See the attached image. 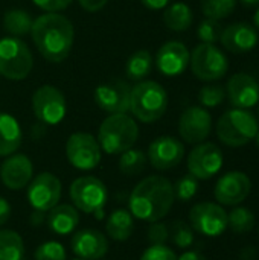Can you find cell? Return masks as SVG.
<instances>
[{"label":"cell","instance_id":"26","mask_svg":"<svg viewBox=\"0 0 259 260\" xmlns=\"http://www.w3.org/2000/svg\"><path fill=\"white\" fill-rule=\"evenodd\" d=\"M194 21V14L192 9L182 2L168 5L165 12H163V23L168 29L174 32H183L191 27Z\"/></svg>","mask_w":259,"mask_h":260},{"label":"cell","instance_id":"38","mask_svg":"<svg viewBox=\"0 0 259 260\" xmlns=\"http://www.w3.org/2000/svg\"><path fill=\"white\" fill-rule=\"evenodd\" d=\"M147 239L151 245H165V242L169 239L168 225L160 221L151 222V225L147 230Z\"/></svg>","mask_w":259,"mask_h":260},{"label":"cell","instance_id":"20","mask_svg":"<svg viewBox=\"0 0 259 260\" xmlns=\"http://www.w3.org/2000/svg\"><path fill=\"white\" fill-rule=\"evenodd\" d=\"M226 93L234 108L249 110L259 102L258 81L247 73H235L229 78Z\"/></svg>","mask_w":259,"mask_h":260},{"label":"cell","instance_id":"45","mask_svg":"<svg viewBox=\"0 0 259 260\" xmlns=\"http://www.w3.org/2000/svg\"><path fill=\"white\" fill-rule=\"evenodd\" d=\"M243 5H246V6H256L259 5V0H240Z\"/></svg>","mask_w":259,"mask_h":260},{"label":"cell","instance_id":"21","mask_svg":"<svg viewBox=\"0 0 259 260\" xmlns=\"http://www.w3.org/2000/svg\"><path fill=\"white\" fill-rule=\"evenodd\" d=\"M70 247L78 259L99 260L108 251V239L99 230L84 229L72 236Z\"/></svg>","mask_w":259,"mask_h":260},{"label":"cell","instance_id":"28","mask_svg":"<svg viewBox=\"0 0 259 260\" xmlns=\"http://www.w3.org/2000/svg\"><path fill=\"white\" fill-rule=\"evenodd\" d=\"M153 56L148 50L140 49L134 52L125 62V75L131 81H143L153 69Z\"/></svg>","mask_w":259,"mask_h":260},{"label":"cell","instance_id":"41","mask_svg":"<svg viewBox=\"0 0 259 260\" xmlns=\"http://www.w3.org/2000/svg\"><path fill=\"white\" fill-rule=\"evenodd\" d=\"M79 3V6L87 11V12H98L99 9H102L108 0H76Z\"/></svg>","mask_w":259,"mask_h":260},{"label":"cell","instance_id":"8","mask_svg":"<svg viewBox=\"0 0 259 260\" xmlns=\"http://www.w3.org/2000/svg\"><path fill=\"white\" fill-rule=\"evenodd\" d=\"M189 66L192 73L206 82L218 81L226 76L229 70L227 56L215 44L200 43L191 53Z\"/></svg>","mask_w":259,"mask_h":260},{"label":"cell","instance_id":"18","mask_svg":"<svg viewBox=\"0 0 259 260\" xmlns=\"http://www.w3.org/2000/svg\"><path fill=\"white\" fill-rule=\"evenodd\" d=\"M34 178V165L24 154H11L0 166V181L9 190L27 187Z\"/></svg>","mask_w":259,"mask_h":260},{"label":"cell","instance_id":"44","mask_svg":"<svg viewBox=\"0 0 259 260\" xmlns=\"http://www.w3.org/2000/svg\"><path fill=\"white\" fill-rule=\"evenodd\" d=\"M177 260H206V257L198 251H186L180 257H177Z\"/></svg>","mask_w":259,"mask_h":260},{"label":"cell","instance_id":"10","mask_svg":"<svg viewBox=\"0 0 259 260\" xmlns=\"http://www.w3.org/2000/svg\"><path fill=\"white\" fill-rule=\"evenodd\" d=\"M66 157L69 163L79 171H92L95 169L102 158V149L95 139L89 133H73L66 142Z\"/></svg>","mask_w":259,"mask_h":260},{"label":"cell","instance_id":"5","mask_svg":"<svg viewBox=\"0 0 259 260\" xmlns=\"http://www.w3.org/2000/svg\"><path fill=\"white\" fill-rule=\"evenodd\" d=\"M258 119L247 110L234 108L218 119L217 136L221 143L231 148H241L250 143L258 134Z\"/></svg>","mask_w":259,"mask_h":260},{"label":"cell","instance_id":"19","mask_svg":"<svg viewBox=\"0 0 259 260\" xmlns=\"http://www.w3.org/2000/svg\"><path fill=\"white\" fill-rule=\"evenodd\" d=\"M191 53L180 41L165 43L156 53V67L165 76H180L189 66Z\"/></svg>","mask_w":259,"mask_h":260},{"label":"cell","instance_id":"24","mask_svg":"<svg viewBox=\"0 0 259 260\" xmlns=\"http://www.w3.org/2000/svg\"><path fill=\"white\" fill-rule=\"evenodd\" d=\"M21 140L23 133L18 120L8 113H0V157L15 154L21 146Z\"/></svg>","mask_w":259,"mask_h":260},{"label":"cell","instance_id":"42","mask_svg":"<svg viewBox=\"0 0 259 260\" xmlns=\"http://www.w3.org/2000/svg\"><path fill=\"white\" fill-rule=\"evenodd\" d=\"M9 218H11V204L3 197H0V229L9 221Z\"/></svg>","mask_w":259,"mask_h":260},{"label":"cell","instance_id":"2","mask_svg":"<svg viewBox=\"0 0 259 260\" xmlns=\"http://www.w3.org/2000/svg\"><path fill=\"white\" fill-rule=\"evenodd\" d=\"M176 201L172 183L160 175H150L139 181L130 193L128 210L131 215L145 222L163 219Z\"/></svg>","mask_w":259,"mask_h":260},{"label":"cell","instance_id":"17","mask_svg":"<svg viewBox=\"0 0 259 260\" xmlns=\"http://www.w3.org/2000/svg\"><path fill=\"white\" fill-rule=\"evenodd\" d=\"M185 157L183 143L171 136H160L148 148V161L157 171H169L180 165Z\"/></svg>","mask_w":259,"mask_h":260},{"label":"cell","instance_id":"40","mask_svg":"<svg viewBox=\"0 0 259 260\" xmlns=\"http://www.w3.org/2000/svg\"><path fill=\"white\" fill-rule=\"evenodd\" d=\"M35 6L46 12H60L70 6L73 0H32Z\"/></svg>","mask_w":259,"mask_h":260},{"label":"cell","instance_id":"1","mask_svg":"<svg viewBox=\"0 0 259 260\" xmlns=\"http://www.w3.org/2000/svg\"><path fill=\"white\" fill-rule=\"evenodd\" d=\"M31 35L35 47L44 59L63 62L73 46L75 29L72 21L60 12H46L34 20Z\"/></svg>","mask_w":259,"mask_h":260},{"label":"cell","instance_id":"49","mask_svg":"<svg viewBox=\"0 0 259 260\" xmlns=\"http://www.w3.org/2000/svg\"><path fill=\"white\" fill-rule=\"evenodd\" d=\"M99 260H105V259H99Z\"/></svg>","mask_w":259,"mask_h":260},{"label":"cell","instance_id":"27","mask_svg":"<svg viewBox=\"0 0 259 260\" xmlns=\"http://www.w3.org/2000/svg\"><path fill=\"white\" fill-rule=\"evenodd\" d=\"M32 17L27 11L24 9H8L3 14V29L11 35V37H23L31 32L32 29Z\"/></svg>","mask_w":259,"mask_h":260},{"label":"cell","instance_id":"9","mask_svg":"<svg viewBox=\"0 0 259 260\" xmlns=\"http://www.w3.org/2000/svg\"><path fill=\"white\" fill-rule=\"evenodd\" d=\"M32 111L43 125L55 126L66 117L67 104L61 90L53 85H41L32 94Z\"/></svg>","mask_w":259,"mask_h":260},{"label":"cell","instance_id":"47","mask_svg":"<svg viewBox=\"0 0 259 260\" xmlns=\"http://www.w3.org/2000/svg\"><path fill=\"white\" fill-rule=\"evenodd\" d=\"M253 140H255V143H256V146H258V149H259V131H258V134L255 136V139H253Z\"/></svg>","mask_w":259,"mask_h":260},{"label":"cell","instance_id":"32","mask_svg":"<svg viewBox=\"0 0 259 260\" xmlns=\"http://www.w3.org/2000/svg\"><path fill=\"white\" fill-rule=\"evenodd\" d=\"M237 8V0H202V11L206 18L223 20L232 15Z\"/></svg>","mask_w":259,"mask_h":260},{"label":"cell","instance_id":"22","mask_svg":"<svg viewBox=\"0 0 259 260\" xmlns=\"http://www.w3.org/2000/svg\"><path fill=\"white\" fill-rule=\"evenodd\" d=\"M220 41L227 52L232 53H247L253 50L258 44V32L255 26L249 23H232L223 29Z\"/></svg>","mask_w":259,"mask_h":260},{"label":"cell","instance_id":"33","mask_svg":"<svg viewBox=\"0 0 259 260\" xmlns=\"http://www.w3.org/2000/svg\"><path fill=\"white\" fill-rule=\"evenodd\" d=\"M168 229H169V238L176 247L186 250L194 244V229L185 221H174Z\"/></svg>","mask_w":259,"mask_h":260},{"label":"cell","instance_id":"51","mask_svg":"<svg viewBox=\"0 0 259 260\" xmlns=\"http://www.w3.org/2000/svg\"><path fill=\"white\" fill-rule=\"evenodd\" d=\"M258 113H259V110H258Z\"/></svg>","mask_w":259,"mask_h":260},{"label":"cell","instance_id":"29","mask_svg":"<svg viewBox=\"0 0 259 260\" xmlns=\"http://www.w3.org/2000/svg\"><path fill=\"white\" fill-rule=\"evenodd\" d=\"M23 238L14 230L0 229V260H23Z\"/></svg>","mask_w":259,"mask_h":260},{"label":"cell","instance_id":"7","mask_svg":"<svg viewBox=\"0 0 259 260\" xmlns=\"http://www.w3.org/2000/svg\"><path fill=\"white\" fill-rule=\"evenodd\" d=\"M34 67L27 44L17 37L0 38V75L11 81L26 79Z\"/></svg>","mask_w":259,"mask_h":260},{"label":"cell","instance_id":"14","mask_svg":"<svg viewBox=\"0 0 259 260\" xmlns=\"http://www.w3.org/2000/svg\"><path fill=\"white\" fill-rule=\"evenodd\" d=\"M212 131V117L203 107L186 108L179 119V134L191 145L205 142Z\"/></svg>","mask_w":259,"mask_h":260},{"label":"cell","instance_id":"16","mask_svg":"<svg viewBox=\"0 0 259 260\" xmlns=\"http://www.w3.org/2000/svg\"><path fill=\"white\" fill-rule=\"evenodd\" d=\"M252 190L250 178L240 171H232L218 178L214 195L221 206H238L241 204Z\"/></svg>","mask_w":259,"mask_h":260},{"label":"cell","instance_id":"48","mask_svg":"<svg viewBox=\"0 0 259 260\" xmlns=\"http://www.w3.org/2000/svg\"><path fill=\"white\" fill-rule=\"evenodd\" d=\"M73 260H84V259H73Z\"/></svg>","mask_w":259,"mask_h":260},{"label":"cell","instance_id":"11","mask_svg":"<svg viewBox=\"0 0 259 260\" xmlns=\"http://www.w3.org/2000/svg\"><path fill=\"white\" fill-rule=\"evenodd\" d=\"M61 192L63 186L60 178L50 172H41L35 175L27 184L26 197L35 212L47 213L50 209L60 204Z\"/></svg>","mask_w":259,"mask_h":260},{"label":"cell","instance_id":"3","mask_svg":"<svg viewBox=\"0 0 259 260\" xmlns=\"http://www.w3.org/2000/svg\"><path fill=\"white\" fill-rule=\"evenodd\" d=\"M139 139V126L127 113L110 114L99 126L98 143L105 154L121 155L131 149Z\"/></svg>","mask_w":259,"mask_h":260},{"label":"cell","instance_id":"39","mask_svg":"<svg viewBox=\"0 0 259 260\" xmlns=\"http://www.w3.org/2000/svg\"><path fill=\"white\" fill-rule=\"evenodd\" d=\"M139 260H177V256L166 245H150Z\"/></svg>","mask_w":259,"mask_h":260},{"label":"cell","instance_id":"43","mask_svg":"<svg viewBox=\"0 0 259 260\" xmlns=\"http://www.w3.org/2000/svg\"><path fill=\"white\" fill-rule=\"evenodd\" d=\"M172 0H140V3L150 9V11H160V9H165Z\"/></svg>","mask_w":259,"mask_h":260},{"label":"cell","instance_id":"36","mask_svg":"<svg viewBox=\"0 0 259 260\" xmlns=\"http://www.w3.org/2000/svg\"><path fill=\"white\" fill-rule=\"evenodd\" d=\"M35 260H66V250L56 241H47L37 247L34 253Z\"/></svg>","mask_w":259,"mask_h":260},{"label":"cell","instance_id":"15","mask_svg":"<svg viewBox=\"0 0 259 260\" xmlns=\"http://www.w3.org/2000/svg\"><path fill=\"white\" fill-rule=\"evenodd\" d=\"M130 85L121 79H116L98 85L93 99L99 110H102L104 113L119 114L130 111Z\"/></svg>","mask_w":259,"mask_h":260},{"label":"cell","instance_id":"37","mask_svg":"<svg viewBox=\"0 0 259 260\" xmlns=\"http://www.w3.org/2000/svg\"><path fill=\"white\" fill-rule=\"evenodd\" d=\"M221 32H223L221 24L212 18L203 20L197 29V35L202 40V43H208V44H215L217 41H220Z\"/></svg>","mask_w":259,"mask_h":260},{"label":"cell","instance_id":"25","mask_svg":"<svg viewBox=\"0 0 259 260\" xmlns=\"http://www.w3.org/2000/svg\"><path fill=\"white\" fill-rule=\"evenodd\" d=\"M105 230L108 238L116 242H125L134 232V216L127 209H116L107 218Z\"/></svg>","mask_w":259,"mask_h":260},{"label":"cell","instance_id":"23","mask_svg":"<svg viewBox=\"0 0 259 260\" xmlns=\"http://www.w3.org/2000/svg\"><path fill=\"white\" fill-rule=\"evenodd\" d=\"M46 221L55 235H70L79 224V210L70 204H56L47 212Z\"/></svg>","mask_w":259,"mask_h":260},{"label":"cell","instance_id":"30","mask_svg":"<svg viewBox=\"0 0 259 260\" xmlns=\"http://www.w3.org/2000/svg\"><path fill=\"white\" fill-rule=\"evenodd\" d=\"M147 155L143 151L140 149H127L125 152L121 154L119 157V171L124 174V175H128V177H133V175H139L145 166H147Z\"/></svg>","mask_w":259,"mask_h":260},{"label":"cell","instance_id":"46","mask_svg":"<svg viewBox=\"0 0 259 260\" xmlns=\"http://www.w3.org/2000/svg\"><path fill=\"white\" fill-rule=\"evenodd\" d=\"M253 24H255V29H259V8L253 15Z\"/></svg>","mask_w":259,"mask_h":260},{"label":"cell","instance_id":"34","mask_svg":"<svg viewBox=\"0 0 259 260\" xmlns=\"http://www.w3.org/2000/svg\"><path fill=\"white\" fill-rule=\"evenodd\" d=\"M172 189H174L176 200H179L182 203H186V201L192 200L197 195V192H198V180L191 174L183 175L180 180H177L176 184H172Z\"/></svg>","mask_w":259,"mask_h":260},{"label":"cell","instance_id":"35","mask_svg":"<svg viewBox=\"0 0 259 260\" xmlns=\"http://www.w3.org/2000/svg\"><path fill=\"white\" fill-rule=\"evenodd\" d=\"M226 99V90L221 85H205L198 91V102L206 108H214L223 104Z\"/></svg>","mask_w":259,"mask_h":260},{"label":"cell","instance_id":"6","mask_svg":"<svg viewBox=\"0 0 259 260\" xmlns=\"http://www.w3.org/2000/svg\"><path fill=\"white\" fill-rule=\"evenodd\" d=\"M69 195L73 206L79 212L102 218L105 204L108 201V189L99 178L87 175L73 180L69 189Z\"/></svg>","mask_w":259,"mask_h":260},{"label":"cell","instance_id":"12","mask_svg":"<svg viewBox=\"0 0 259 260\" xmlns=\"http://www.w3.org/2000/svg\"><path fill=\"white\" fill-rule=\"evenodd\" d=\"M191 227L203 236L217 238L227 229V213L221 204L198 203L189 212Z\"/></svg>","mask_w":259,"mask_h":260},{"label":"cell","instance_id":"31","mask_svg":"<svg viewBox=\"0 0 259 260\" xmlns=\"http://www.w3.org/2000/svg\"><path fill=\"white\" fill-rule=\"evenodd\" d=\"M227 227L238 235L249 233L255 227V215L247 207H235L227 215Z\"/></svg>","mask_w":259,"mask_h":260},{"label":"cell","instance_id":"13","mask_svg":"<svg viewBox=\"0 0 259 260\" xmlns=\"http://www.w3.org/2000/svg\"><path fill=\"white\" fill-rule=\"evenodd\" d=\"M223 168V152L211 142L198 143L188 155V171L197 180H209Z\"/></svg>","mask_w":259,"mask_h":260},{"label":"cell","instance_id":"50","mask_svg":"<svg viewBox=\"0 0 259 260\" xmlns=\"http://www.w3.org/2000/svg\"><path fill=\"white\" fill-rule=\"evenodd\" d=\"M258 233H259V229H258Z\"/></svg>","mask_w":259,"mask_h":260},{"label":"cell","instance_id":"4","mask_svg":"<svg viewBox=\"0 0 259 260\" xmlns=\"http://www.w3.org/2000/svg\"><path fill=\"white\" fill-rule=\"evenodd\" d=\"M168 108V93L156 81H139L130 93V111L142 123H154Z\"/></svg>","mask_w":259,"mask_h":260}]
</instances>
